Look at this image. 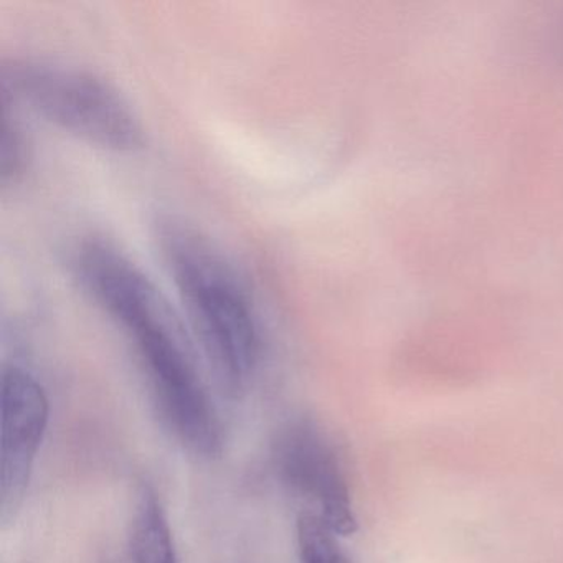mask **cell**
<instances>
[{
	"instance_id": "1",
	"label": "cell",
	"mask_w": 563,
	"mask_h": 563,
	"mask_svg": "<svg viewBox=\"0 0 563 563\" xmlns=\"http://www.w3.org/2000/svg\"><path fill=\"white\" fill-rule=\"evenodd\" d=\"M154 240L220 388L235 397L260 358L258 321L245 283L217 243L183 217H157Z\"/></svg>"
},
{
	"instance_id": "2",
	"label": "cell",
	"mask_w": 563,
	"mask_h": 563,
	"mask_svg": "<svg viewBox=\"0 0 563 563\" xmlns=\"http://www.w3.org/2000/svg\"><path fill=\"white\" fill-rule=\"evenodd\" d=\"M110 318L133 342L164 420L197 456L223 451L222 424L197 374L186 329L156 283L124 292Z\"/></svg>"
},
{
	"instance_id": "3",
	"label": "cell",
	"mask_w": 563,
	"mask_h": 563,
	"mask_svg": "<svg viewBox=\"0 0 563 563\" xmlns=\"http://www.w3.org/2000/svg\"><path fill=\"white\" fill-rule=\"evenodd\" d=\"M4 91L15 93L62 130L104 150L143 147L144 130L130 101L95 71L44 58L4 67Z\"/></svg>"
},
{
	"instance_id": "4",
	"label": "cell",
	"mask_w": 563,
	"mask_h": 563,
	"mask_svg": "<svg viewBox=\"0 0 563 563\" xmlns=\"http://www.w3.org/2000/svg\"><path fill=\"white\" fill-rule=\"evenodd\" d=\"M47 394L37 378L18 365L2 372L0 431V519H14L24 503L38 448L47 431Z\"/></svg>"
},
{
	"instance_id": "5",
	"label": "cell",
	"mask_w": 563,
	"mask_h": 563,
	"mask_svg": "<svg viewBox=\"0 0 563 563\" xmlns=\"http://www.w3.org/2000/svg\"><path fill=\"white\" fill-rule=\"evenodd\" d=\"M275 463L286 484L319 507L318 516L335 536L357 529L341 463L314 424H289L275 443Z\"/></svg>"
},
{
	"instance_id": "6",
	"label": "cell",
	"mask_w": 563,
	"mask_h": 563,
	"mask_svg": "<svg viewBox=\"0 0 563 563\" xmlns=\"http://www.w3.org/2000/svg\"><path fill=\"white\" fill-rule=\"evenodd\" d=\"M134 563H179L173 533L156 493L144 486L131 529Z\"/></svg>"
},
{
	"instance_id": "7",
	"label": "cell",
	"mask_w": 563,
	"mask_h": 563,
	"mask_svg": "<svg viewBox=\"0 0 563 563\" xmlns=\"http://www.w3.org/2000/svg\"><path fill=\"white\" fill-rule=\"evenodd\" d=\"M298 547L301 563H349L338 536L318 514L305 512L298 519Z\"/></svg>"
},
{
	"instance_id": "8",
	"label": "cell",
	"mask_w": 563,
	"mask_h": 563,
	"mask_svg": "<svg viewBox=\"0 0 563 563\" xmlns=\"http://www.w3.org/2000/svg\"><path fill=\"white\" fill-rule=\"evenodd\" d=\"M29 141L24 128L4 103L2 137H0V183L2 187L19 184L29 167Z\"/></svg>"
}]
</instances>
